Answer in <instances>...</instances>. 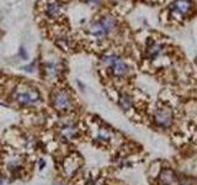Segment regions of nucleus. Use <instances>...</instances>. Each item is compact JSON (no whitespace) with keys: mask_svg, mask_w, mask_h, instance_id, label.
I'll list each match as a JSON object with an SVG mask.
<instances>
[{"mask_svg":"<svg viewBox=\"0 0 197 185\" xmlns=\"http://www.w3.org/2000/svg\"><path fill=\"white\" fill-rule=\"evenodd\" d=\"M116 27H117V20L111 15H105L90 23L89 33L93 39L102 41L106 40L116 30Z\"/></svg>","mask_w":197,"mask_h":185,"instance_id":"1","label":"nucleus"},{"mask_svg":"<svg viewBox=\"0 0 197 185\" xmlns=\"http://www.w3.org/2000/svg\"><path fill=\"white\" fill-rule=\"evenodd\" d=\"M102 62L110 69L111 74L116 78H124L129 73V65L118 54H106L102 57Z\"/></svg>","mask_w":197,"mask_h":185,"instance_id":"2","label":"nucleus"},{"mask_svg":"<svg viewBox=\"0 0 197 185\" xmlns=\"http://www.w3.org/2000/svg\"><path fill=\"white\" fill-rule=\"evenodd\" d=\"M51 104L59 112H68L73 107V99L69 91L65 89H58L51 94Z\"/></svg>","mask_w":197,"mask_h":185,"instance_id":"3","label":"nucleus"},{"mask_svg":"<svg viewBox=\"0 0 197 185\" xmlns=\"http://www.w3.org/2000/svg\"><path fill=\"white\" fill-rule=\"evenodd\" d=\"M14 99L20 105H33L41 100V94L36 88L22 86L14 91Z\"/></svg>","mask_w":197,"mask_h":185,"instance_id":"4","label":"nucleus"},{"mask_svg":"<svg viewBox=\"0 0 197 185\" xmlns=\"http://www.w3.org/2000/svg\"><path fill=\"white\" fill-rule=\"evenodd\" d=\"M154 122L160 128H168L171 126L174 120V114L168 107H159L154 111Z\"/></svg>","mask_w":197,"mask_h":185,"instance_id":"5","label":"nucleus"},{"mask_svg":"<svg viewBox=\"0 0 197 185\" xmlns=\"http://www.w3.org/2000/svg\"><path fill=\"white\" fill-rule=\"evenodd\" d=\"M191 8H192L191 0H175L170 6V11L174 16L184 19L191 11Z\"/></svg>","mask_w":197,"mask_h":185,"instance_id":"6","label":"nucleus"},{"mask_svg":"<svg viewBox=\"0 0 197 185\" xmlns=\"http://www.w3.org/2000/svg\"><path fill=\"white\" fill-rule=\"evenodd\" d=\"M60 136L64 140H74L78 136V127L73 121H67L60 127Z\"/></svg>","mask_w":197,"mask_h":185,"instance_id":"7","label":"nucleus"},{"mask_svg":"<svg viewBox=\"0 0 197 185\" xmlns=\"http://www.w3.org/2000/svg\"><path fill=\"white\" fill-rule=\"evenodd\" d=\"M147 57L149 59H157L158 57H160L164 53V46L159 42L155 41H149L147 44Z\"/></svg>","mask_w":197,"mask_h":185,"instance_id":"8","label":"nucleus"},{"mask_svg":"<svg viewBox=\"0 0 197 185\" xmlns=\"http://www.w3.org/2000/svg\"><path fill=\"white\" fill-rule=\"evenodd\" d=\"M177 175L176 173L173 169H163L159 174V182L160 185H174L177 182Z\"/></svg>","mask_w":197,"mask_h":185,"instance_id":"9","label":"nucleus"},{"mask_svg":"<svg viewBox=\"0 0 197 185\" xmlns=\"http://www.w3.org/2000/svg\"><path fill=\"white\" fill-rule=\"evenodd\" d=\"M44 72L49 79L58 78L62 73V63L60 62H46L44 63Z\"/></svg>","mask_w":197,"mask_h":185,"instance_id":"10","label":"nucleus"},{"mask_svg":"<svg viewBox=\"0 0 197 185\" xmlns=\"http://www.w3.org/2000/svg\"><path fill=\"white\" fill-rule=\"evenodd\" d=\"M60 10H62V6H60V3L58 0H49L47 3V6H46V14L49 19H56L58 18L59 14H60Z\"/></svg>","mask_w":197,"mask_h":185,"instance_id":"11","label":"nucleus"},{"mask_svg":"<svg viewBox=\"0 0 197 185\" xmlns=\"http://www.w3.org/2000/svg\"><path fill=\"white\" fill-rule=\"evenodd\" d=\"M118 103H119V106H121L123 110H129V109L133 107V98H132L129 94L124 93V94H121V95H119Z\"/></svg>","mask_w":197,"mask_h":185,"instance_id":"12","label":"nucleus"},{"mask_svg":"<svg viewBox=\"0 0 197 185\" xmlns=\"http://www.w3.org/2000/svg\"><path fill=\"white\" fill-rule=\"evenodd\" d=\"M177 182L180 183V185H194L195 180L192 178H189V177H184V178H179Z\"/></svg>","mask_w":197,"mask_h":185,"instance_id":"13","label":"nucleus"},{"mask_svg":"<svg viewBox=\"0 0 197 185\" xmlns=\"http://www.w3.org/2000/svg\"><path fill=\"white\" fill-rule=\"evenodd\" d=\"M20 57H21L22 59H28V53L26 52V49H25L23 47L20 49Z\"/></svg>","mask_w":197,"mask_h":185,"instance_id":"14","label":"nucleus"},{"mask_svg":"<svg viewBox=\"0 0 197 185\" xmlns=\"http://www.w3.org/2000/svg\"><path fill=\"white\" fill-rule=\"evenodd\" d=\"M35 67H36V62H33V64L31 63L30 65L23 67V70H26V72H33V70H35Z\"/></svg>","mask_w":197,"mask_h":185,"instance_id":"15","label":"nucleus"},{"mask_svg":"<svg viewBox=\"0 0 197 185\" xmlns=\"http://www.w3.org/2000/svg\"><path fill=\"white\" fill-rule=\"evenodd\" d=\"M84 1H86L89 4H93V5H98V3H101V0H84Z\"/></svg>","mask_w":197,"mask_h":185,"instance_id":"16","label":"nucleus"},{"mask_svg":"<svg viewBox=\"0 0 197 185\" xmlns=\"http://www.w3.org/2000/svg\"><path fill=\"white\" fill-rule=\"evenodd\" d=\"M44 165H46V162H44L43 159H41V161H39V168L42 169V168H44Z\"/></svg>","mask_w":197,"mask_h":185,"instance_id":"17","label":"nucleus"},{"mask_svg":"<svg viewBox=\"0 0 197 185\" xmlns=\"http://www.w3.org/2000/svg\"><path fill=\"white\" fill-rule=\"evenodd\" d=\"M0 185H3V180H1V178H0Z\"/></svg>","mask_w":197,"mask_h":185,"instance_id":"18","label":"nucleus"},{"mask_svg":"<svg viewBox=\"0 0 197 185\" xmlns=\"http://www.w3.org/2000/svg\"><path fill=\"white\" fill-rule=\"evenodd\" d=\"M57 185H60V184H57Z\"/></svg>","mask_w":197,"mask_h":185,"instance_id":"19","label":"nucleus"}]
</instances>
